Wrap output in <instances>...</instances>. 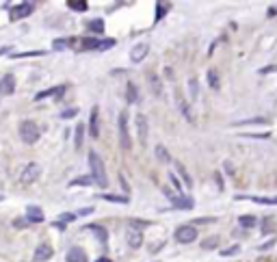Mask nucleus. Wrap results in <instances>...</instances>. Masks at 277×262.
Masks as SVG:
<instances>
[{
	"instance_id": "a19ab883",
	"label": "nucleus",
	"mask_w": 277,
	"mask_h": 262,
	"mask_svg": "<svg viewBox=\"0 0 277 262\" xmlns=\"http://www.w3.org/2000/svg\"><path fill=\"white\" fill-rule=\"evenodd\" d=\"M39 55H44V52H39V50H35V52H20V55H13V57L20 59V57H39Z\"/></svg>"
},
{
	"instance_id": "4468645a",
	"label": "nucleus",
	"mask_w": 277,
	"mask_h": 262,
	"mask_svg": "<svg viewBox=\"0 0 277 262\" xmlns=\"http://www.w3.org/2000/svg\"><path fill=\"white\" fill-rule=\"evenodd\" d=\"M65 91V87L63 85H56V87H50V89H44V91H39L35 95V102H39V100H46V98H52V95H61Z\"/></svg>"
},
{
	"instance_id": "f257e3e1",
	"label": "nucleus",
	"mask_w": 277,
	"mask_h": 262,
	"mask_svg": "<svg viewBox=\"0 0 277 262\" xmlns=\"http://www.w3.org/2000/svg\"><path fill=\"white\" fill-rule=\"evenodd\" d=\"M89 167H91V178L96 180L98 187H106L109 184V176H106V169H104V163H102V156L98 152H89Z\"/></svg>"
},
{
	"instance_id": "37998d69",
	"label": "nucleus",
	"mask_w": 277,
	"mask_h": 262,
	"mask_svg": "<svg viewBox=\"0 0 277 262\" xmlns=\"http://www.w3.org/2000/svg\"><path fill=\"white\" fill-rule=\"evenodd\" d=\"M271 71H277V65H269V67H262L260 74H271Z\"/></svg>"
},
{
	"instance_id": "9b49d317",
	"label": "nucleus",
	"mask_w": 277,
	"mask_h": 262,
	"mask_svg": "<svg viewBox=\"0 0 277 262\" xmlns=\"http://www.w3.org/2000/svg\"><path fill=\"white\" fill-rule=\"evenodd\" d=\"M128 245H130L132 249H139L141 245H143V232L134 230V228L128 230Z\"/></svg>"
},
{
	"instance_id": "6ab92c4d",
	"label": "nucleus",
	"mask_w": 277,
	"mask_h": 262,
	"mask_svg": "<svg viewBox=\"0 0 277 262\" xmlns=\"http://www.w3.org/2000/svg\"><path fill=\"white\" fill-rule=\"evenodd\" d=\"M80 48H82V50H100V46H102V41H100V39H96V37H85V39H82L80 41Z\"/></svg>"
},
{
	"instance_id": "79ce46f5",
	"label": "nucleus",
	"mask_w": 277,
	"mask_h": 262,
	"mask_svg": "<svg viewBox=\"0 0 277 262\" xmlns=\"http://www.w3.org/2000/svg\"><path fill=\"white\" fill-rule=\"evenodd\" d=\"M273 245H275V238H271L269 243H264V245H260V247H258V249H260V252H267V249H271V247H273Z\"/></svg>"
},
{
	"instance_id": "f03ea898",
	"label": "nucleus",
	"mask_w": 277,
	"mask_h": 262,
	"mask_svg": "<svg viewBox=\"0 0 277 262\" xmlns=\"http://www.w3.org/2000/svg\"><path fill=\"white\" fill-rule=\"evenodd\" d=\"M41 136V130L37 128V124H33L31 119H24L20 122V139L26 143V145H35Z\"/></svg>"
},
{
	"instance_id": "473e14b6",
	"label": "nucleus",
	"mask_w": 277,
	"mask_h": 262,
	"mask_svg": "<svg viewBox=\"0 0 277 262\" xmlns=\"http://www.w3.org/2000/svg\"><path fill=\"white\" fill-rule=\"evenodd\" d=\"M167 9H169V4H163V2H158V4H156V17H154V22H156V24L163 20V15L167 13Z\"/></svg>"
},
{
	"instance_id": "393cba45",
	"label": "nucleus",
	"mask_w": 277,
	"mask_h": 262,
	"mask_svg": "<svg viewBox=\"0 0 277 262\" xmlns=\"http://www.w3.org/2000/svg\"><path fill=\"white\" fill-rule=\"evenodd\" d=\"M67 7L72 9V11H78V13H85L89 4H87L85 0H67Z\"/></svg>"
},
{
	"instance_id": "a211bd4d",
	"label": "nucleus",
	"mask_w": 277,
	"mask_h": 262,
	"mask_svg": "<svg viewBox=\"0 0 277 262\" xmlns=\"http://www.w3.org/2000/svg\"><path fill=\"white\" fill-rule=\"evenodd\" d=\"M154 154H156V158L161 160V163H165V165L171 163V154H169V150L165 145H156L154 147Z\"/></svg>"
},
{
	"instance_id": "c85d7f7f",
	"label": "nucleus",
	"mask_w": 277,
	"mask_h": 262,
	"mask_svg": "<svg viewBox=\"0 0 277 262\" xmlns=\"http://www.w3.org/2000/svg\"><path fill=\"white\" fill-rule=\"evenodd\" d=\"M238 223L243 225V228H253V225L258 223V219L253 217V214H243V217L238 219Z\"/></svg>"
},
{
	"instance_id": "9d476101",
	"label": "nucleus",
	"mask_w": 277,
	"mask_h": 262,
	"mask_svg": "<svg viewBox=\"0 0 277 262\" xmlns=\"http://www.w3.org/2000/svg\"><path fill=\"white\" fill-rule=\"evenodd\" d=\"M44 210H41L39 206H26V221H31V223H44Z\"/></svg>"
},
{
	"instance_id": "ddd939ff",
	"label": "nucleus",
	"mask_w": 277,
	"mask_h": 262,
	"mask_svg": "<svg viewBox=\"0 0 277 262\" xmlns=\"http://www.w3.org/2000/svg\"><path fill=\"white\" fill-rule=\"evenodd\" d=\"M171 204H173V208H180V210H191V208L195 206L188 195H175V197L171 199Z\"/></svg>"
},
{
	"instance_id": "c756f323",
	"label": "nucleus",
	"mask_w": 277,
	"mask_h": 262,
	"mask_svg": "<svg viewBox=\"0 0 277 262\" xmlns=\"http://www.w3.org/2000/svg\"><path fill=\"white\" fill-rule=\"evenodd\" d=\"M178 106H180V113L186 117V122H193V115H191V109H188V102L186 100H178Z\"/></svg>"
},
{
	"instance_id": "4be33fe9",
	"label": "nucleus",
	"mask_w": 277,
	"mask_h": 262,
	"mask_svg": "<svg viewBox=\"0 0 277 262\" xmlns=\"http://www.w3.org/2000/svg\"><path fill=\"white\" fill-rule=\"evenodd\" d=\"M267 126V119L264 117H251V119H240V122H236V126Z\"/></svg>"
},
{
	"instance_id": "ea45409f",
	"label": "nucleus",
	"mask_w": 277,
	"mask_h": 262,
	"mask_svg": "<svg viewBox=\"0 0 277 262\" xmlns=\"http://www.w3.org/2000/svg\"><path fill=\"white\" fill-rule=\"evenodd\" d=\"M115 44H117L115 39H104V41H102V46H100V50H109V48H113Z\"/></svg>"
},
{
	"instance_id": "39448f33",
	"label": "nucleus",
	"mask_w": 277,
	"mask_h": 262,
	"mask_svg": "<svg viewBox=\"0 0 277 262\" xmlns=\"http://www.w3.org/2000/svg\"><path fill=\"white\" fill-rule=\"evenodd\" d=\"M35 11V2H20L17 7H13L9 11V17L13 22H17V20H22V17H26V15H31Z\"/></svg>"
},
{
	"instance_id": "1a4fd4ad",
	"label": "nucleus",
	"mask_w": 277,
	"mask_h": 262,
	"mask_svg": "<svg viewBox=\"0 0 277 262\" xmlns=\"http://www.w3.org/2000/svg\"><path fill=\"white\" fill-rule=\"evenodd\" d=\"M134 124H137V134H139V143H141V145H145V143H147V119H145V117H143V115H141V113H139V115L134 117Z\"/></svg>"
},
{
	"instance_id": "0eeeda50",
	"label": "nucleus",
	"mask_w": 277,
	"mask_h": 262,
	"mask_svg": "<svg viewBox=\"0 0 277 262\" xmlns=\"http://www.w3.org/2000/svg\"><path fill=\"white\" fill-rule=\"evenodd\" d=\"M147 52H150V46L143 44V41H139V44H134L130 48V61L132 63H141L147 57Z\"/></svg>"
},
{
	"instance_id": "cd10ccee",
	"label": "nucleus",
	"mask_w": 277,
	"mask_h": 262,
	"mask_svg": "<svg viewBox=\"0 0 277 262\" xmlns=\"http://www.w3.org/2000/svg\"><path fill=\"white\" fill-rule=\"evenodd\" d=\"M76 132H74V143H76V147H82V139H85V126L82 124H78V126L74 128Z\"/></svg>"
},
{
	"instance_id": "c03bdc74",
	"label": "nucleus",
	"mask_w": 277,
	"mask_h": 262,
	"mask_svg": "<svg viewBox=\"0 0 277 262\" xmlns=\"http://www.w3.org/2000/svg\"><path fill=\"white\" fill-rule=\"evenodd\" d=\"M215 180H217V184H219V191H223V178H221V174L217 171L215 174Z\"/></svg>"
},
{
	"instance_id": "7ed1b4c3",
	"label": "nucleus",
	"mask_w": 277,
	"mask_h": 262,
	"mask_svg": "<svg viewBox=\"0 0 277 262\" xmlns=\"http://www.w3.org/2000/svg\"><path fill=\"white\" fill-rule=\"evenodd\" d=\"M175 241L182 243V245H188V243L197 241V228L195 225H180L175 230Z\"/></svg>"
},
{
	"instance_id": "dca6fc26",
	"label": "nucleus",
	"mask_w": 277,
	"mask_h": 262,
	"mask_svg": "<svg viewBox=\"0 0 277 262\" xmlns=\"http://www.w3.org/2000/svg\"><path fill=\"white\" fill-rule=\"evenodd\" d=\"M147 80H150V87H152L154 98H161V95H163V82H161V78L154 76V74H150V76H147Z\"/></svg>"
},
{
	"instance_id": "09e8293b",
	"label": "nucleus",
	"mask_w": 277,
	"mask_h": 262,
	"mask_svg": "<svg viewBox=\"0 0 277 262\" xmlns=\"http://www.w3.org/2000/svg\"><path fill=\"white\" fill-rule=\"evenodd\" d=\"M89 212H93V208H82V210H78V217L80 214H89Z\"/></svg>"
},
{
	"instance_id": "8fccbe9b",
	"label": "nucleus",
	"mask_w": 277,
	"mask_h": 262,
	"mask_svg": "<svg viewBox=\"0 0 277 262\" xmlns=\"http://www.w3.org/2000/svg\"><path fill=\"white\" fill-rule=\"evenodd\" d=\"M96 262H113V260H109V258H98Z\"/></svg>"
},
{
	"instance_id": "a18cd8bd",
	"label": "nucleus",
	"mask_w": 277,
	"mask_h": 262,
	"mask_svg": "<svg viewBox=\"0 0 277 262\" xmlns=\"http://www.w3.org/2000/svg\"><path fill=\"white\" fill-rule=\"evenodd\" d=\"M223 165H225V174H229V176H232V174H234V165L229 163V160H227V163H223Z\"/></svg>"
},
{
	"instance_id": "72a5a7b5",
	"label": "nucleus",
	"mask_w": 277,
	"mask_h": 262,
	"mask_svg": "<svg viewBox=\"0 0 277 262\" xmlns=\"http://www.w3.org/2000/svg\"><path fill=\"white\" fill-rule=\"evenodd\" d=\"M89 31L96 33V35H100V33L104 31V22H102V20H93V22H89Z\"/></svg>"
},
{
	"instance_id": "f704fd0d",
	"label": "nucleus",
	"mask_w": 277,
	"mask_h": 262,
	"mask_svg": "<svg viewBox=\"0 0 277 262\" xmlns=\"http://www.w3.org/2000/svg\"><path fill=\"white\" fill-rule=\"evenodd\" d=\"M217 245H219V238H217V236L202 241V249H212V247H217Z\"/></svg>"
},
{
	"instance_id": "f8f14e48",
	"label": "nucleus",
	"mask_w": 277,
	"mask_h": 262,
	"mask_svg": "<svg viewBox=\"0 0 277 262\" xmlns=\"http://www.w3.org/2000/svg\"><path fill=\"white\" fill-rule=\"evenodd\" d=\"M50 258H52V247L50 245H39L37 249H35V256H33L35 262H48Z\"/></svg>"
},
{
	"instance_id": "f3484780",
	"label": "nucleus",
	"mask_w": 277,
	"mask_h": 262,
	"mask_svg": "<svg viewBox=\"0 0 277 262\" xmlns=\"http://www.w3.org/2000/svg\"><path fill=\"white\" fill-rule=\"evenodd\" d=\"M87 230H91V232H96V236L100 238V243L102 245H106V241H109V232H106L102 225H96V223H89L87 225Z\"/></svg>"
},
{
	"instance_id": "58836bf2",
	"label": "nucleus",
	"mask_w": 277,
	"mask_h": 262,
	"mask_svg": "<svg viewBox=\"0 0 277 262\" xmlns=\"http://www.w3.org/2000/svg\"><path fill=\"white\" fill-rule=\"evenodd\" d=\"M52 48H55V50H65V48H67V39H56Z\"/></svg>"
},
{
	"instance_id": "49530a36",
	"label": "nucleus",
	"mask_w": 277,
	"mask_h": 262,
	"mask_svg": "<svg viewBox=\"0 0 277 262\" xmlns=\"http://www.w3.org/2000/svg\"><path fill=\"white\" fill-rule=\"evenodd\" d=\"M119 182H121V189H123V191H126V193H128V191H130V189H128V184H126V178H123L121 174H119Z\"/></svg>"
},
{
	"instance_id": "de8ad7c7",
	"label": "nucleus",
	"mask_w": 277,
	"mask_h": 262,
	"mask_svg": "<svg viewBox=\"0 0 277 262\" xmlns=\"http://www.w3.org/2000/svg\"><path fill=\"white\" fill-rule=\"evenodd\" d=\"M74 115H76V111H74V109H69V111H65V113H63L61 117H65V119H69V117H74Z\"/></svg>"
},
{
	"instance_id": "2eb2a0df",
	"label": "nucleus",
	"mask_w": 277,
	"mask_h": 262,
	"mask_svg": "<svg viewBox=\"0 0 277 262\" xmlns=\"http://www.w3.org/2000/svg\"><path fill=\"white\" fill-rule=\"evenodd\" d=\"M65 258H67V262H87V254L80 247H72Z\"/></svg>"
},
{
	"instance_id": "aec40b11",
	"label": "nucleus",
	"mask_w": 277,
	"mask_h": 262,
	"mask_svg": "<svg viewBox=\"0 0 277 262\" xmlns=\"http://www.w3.org/2000/svg\"><path fill=\"white\" fill-rule=\"evenodd\" d=\"M2 80V93L4 95H11L15 91V78L13 76H4V78H0Z\"/></svg>"
},
{
	"instance_id": "a878e982",
	"label": "nucleus",
	"mask_w": 277,
	"mask_h": 262,
	"mask_svg": "<svg viewBox=\"0 0 277 262\" xmlns=\"http://www.w3.org/2000/svg\"><path fill=\"white\" fill-rule=\"evenodd\" d=\"M100 199L113 201V204H130V199H128L126 195H100Z\"/></svg>"
},
{
	"instance_id": "c9c22d12",
	"label": "nucleus",
	"mask_w": 277,
	"mask_h": 262,
	"mask_svg": "<svg viewBox=\"0 0 277 262\" xmlns=\"http://www.w3.org/2000/svg\"><path fill=\"white\" fill-rule=\"evenodd\" d=\"M240 252V245H234V247H227V249H223V252H221V256H225V258H227V256H236Z\"/></svg>"
},
{
	"instance_id": "bb28decb",
	"label": "nucleus",
	"mask_w": 277,
	"mask_h": 262,
	"mask_svg": "<svg viewBox=\"0 0 277 262\" xmlns=\"http://www.w3.org/2000/svg\"><path fill=\"white\" fill-rule=\"evenodd\" d=\"M236 199H251V201H256V204H269V206H277V197H243V195H238Z\"/></svg>"
},
{
	"instance_id": "e433bc0d",
	"label": "nucleus",
	"mask_w": 277,
	"mask_h": 262,
	"mask_svg": "<svg viewBox=\"0 0 277 262\" xmlns=\"http://www.w3.org/2000/svg\"><path fill=\"white\" fill-rule=\"evenodd\" d=\"M76 217H78V214H72V212H63V214H61V219H58V221H61L63 225H65V223H69V221H74Z\"/></svg>"
},
{
	"instance_id": "20e7f679",
	"label": "nucleus",
	"mask_w": 277,
	"mask_h": 262,
	"mask_svg": "<svg viewBox=\"0 0 277 262\" xmlns=\"http://www.w3.org/2000/svg\"><path fill=\"white\" fill-rule=\"evenodd\" d=\"M117 124H119V145H121V150H128L130 147V132H128V119L123 113H119Z\"/></svg>"
},
{
	"instance_id": "412c9836",
	"label": "nucleus",
	"mask_w": 277,
	"mask_h": 262,
	"mask_svg": "<svg viewBox=\"0 0 277 262\" xmlns=\"http://www.w3.org/2000/svg\"><path fill=\"white\" fill-rule=\"evenodd\" d=\"M126 100L130 104H137L139 102V91H137V85H134V82H128V87H126Z\"/></svg>"
},
{
	"instance_id": "3c124183",
	"label": "nucleus",
	"mask_w": 277,
	"mask_h": 262,
	"mask_svg": "<svg viewBox=\"0 0 277 262\" xmlns=\"http://www.w3.org/2000/svg\"><path fill=\"white\" fill-rule=\"evenodd\" d=\"M2 95H4V93H2V80H0V98H2Z\"/></svg>"
},
{
	"instance_id": "2f4dec72",
	"label": "nucleus",
	"mask_w": 277,
	"mask_h": 262,
	"mask_svg": "<svg viewBox=\"0 0 277 262\" xmlns=\"http://www.w3.org/2000/svg\"><path fill=\"white\" fill-rule=\"evenodd\" d=\"M188 91H191V100L199 98V89H197V80L195 78H188Z\"/></svg>"
},
{
	"instance_id": "5701e85b",
	"label": "nucleus",
	"mask_w": 277,
	"mask_h": 262,
	"mask_svg": "<svg viewBox=\"0 0 277 262\" xmlns=\"http://www.w3.org/2000/svg\"><path fill=\"white\" fill-rule=\"evenodd\" d=\"M175 169H178V174H180L182 180H184V187H186V189H191V187H193V178H191V174L186 171V167L180 163V165H175Z\"/></svg>"
},
{
	"instance_id": "b1692460",
	"label": "nucleus",
	"mask_w": 277,
	"mask_h": 262,
	"mask_svg": "<svg viewBox=\"0 0 277 262\" xmlns=\"http://www.w3.org/2000/svg\"><path fill=\"white\" fill-rule=\"evenodd\" d=\"M91 184H96V180L91 176H80V178H74L69 182V187H91Z\"/></svg>"
},
{
	"instance_id": "6e6552de",
	"label": "nucleus",
	"mask_w": 277,
	"mask_h": 262,
	"mask_svg": "<svg viewBox=\"0 0 277 262\" xmlns=\"http://www.w3.org/2000/svg\"><path fill=\"white\" fill-rule=\"evenodd\" d=\"M89 134L93 136V139L100 136V111H98V106H93L91 113H89Z\"/></svg>"
},
{
	"instance_id": "423d86ee",
	"label": "nucleus",
	"mask_w": 277,
	"mask_h": 262,
	"mask_svg": "<svg viewBox=\"0 0 277 262\" xmlns=\"http://www.w3.org/2000/svg\"><path fill=\"white\" fill-rule=\"evenodd\" d=\"M39 176H41V167H39L37 163H28V165L24 167V171H22L20 180H22V184H33Z\"/></svg>"
},
{
	"instance_id": "7c9ffc66",
	"label": "nucleus",
	"mask_w": 277,
	"mask_h": 262,
	"mask_svg": "<svg viewBox=\"0 0 277 262\" xmlns=\"http://www.w3.org/2000/svg\"><path fill=\"white\" fill-rule=\"evenodd\" d=\"M208 85L210 89H219V76H217L215 69H208Z\"/></svg>"
},
{
	"instance_id": "4c0bfd02",
	"label": "nucleus",
	"mask_w": 277,
	"mask_h": 262,
	"mask_svg": "<svg viewBox=\"0 0 277 262\" xmlns=\"http://www.w3.org/2000/svg\"><path fill=\"white\" fill-rule=\"evenodd\" d=\"M169 182H171V187L175 189V191H182V182L175 178V174H169Z\"/></svg>"
}]
</instances>
